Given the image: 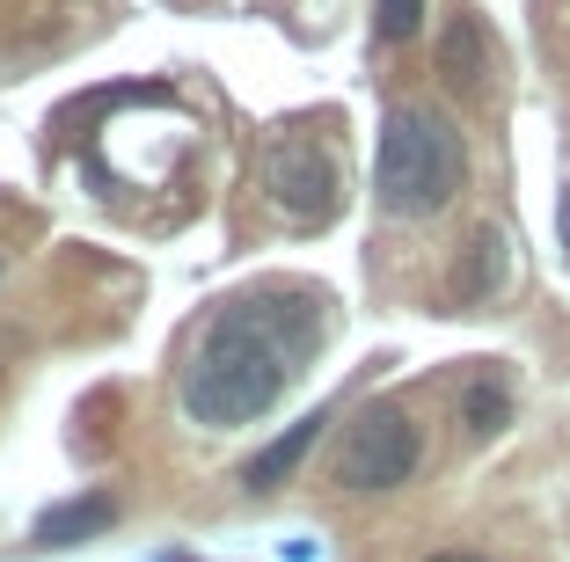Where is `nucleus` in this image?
Listing matches in <instances>:
<instances>
[{
  "mask_svg": "<svg viewBox=\"0 0 570 562\" xmlns=\"http://www.w3.org/2000/svg\"><path fill=\"white\" fill-rule=\"evenodd\" d=\"M307 351H315V315L301 299H278V293L235 299L190 351V373H184L190 424H205V431L256 424L285 395V381L301 373Z\"/></svg>",
  "mask_w": 570,
  "mask_h": 562,
  "instance_id": "1",
  "label": "nucleus"
},
{
  "mask_svg": "<svg viewBox=\"0 0 570 562\" xmlns=\"http://www.w3.org/2000/svg\"><path fill=\"white\" fill-rule=\"evenodd\" d=\"M469 176V154H461V125L432 102H403L387 117L381 132V161H373V183H381V205L387 213H410V219H432L453 205Z\"/></svg>",
  "mask_w": 570,
  "mask_h": 562,
  "instance_id": "2",
  "label": "nucleus"
},
{
  "mask_svg": "<svg viewBox=\"0 0 570 562\" xmlns=\"http://www.w3.org/2000/svg\"><path fill=\"white\" fill-rule=\"evenodd\" d=\"M424 461V431L410 424V410L395 402H373L352 416L344 446H336V482L344 490H403Z\"/></svg>",
  "mask_w": 570,
  "mask_h": 562,
  "instance_id": "3",
  "label": "nucleus"
},
{
  "mask_svg": "<svg viewBox=\"0 0 570 562\" xmlns=\"http://www.w3.org/2000/svg\"><path fill=\"white\" fill-rule=\"evenodd\" d=\"M264 198L278 205L293 227H322V219L336 213V198H344V176H336L330 147L307 132H278L264 147Z\"/></svg>",
  "mask_w": 570,
  "mask_h": 562,
  "instance_id": "4",
  "label": "nucleus"
},
{
  "mask_svg": "<svg viewBox=\"0 0 570 562\" xmlns=\"http://www.w3.org/2000/svg\"><path fill=\"white\" fill-rule=\"evenodd\" d=\"M439 73H446V88L461 102L490 96V81H498V37H490V22L475 8H453L446 37H439Z\"/></svg>",
  "mask_w": 570,
  "mask_h": 562,
  "instance_id": "5",
  "label": "nucleus"
},
{
  "mask_svg": "<svg viewBox=\"0 0 570 562\" xmlns=\"http://www.w3.org/2000/svg\"><path fill=\"white\" fill-rule=\"evenodd\" d=\"M118 526V504L102 490H88V496H67V504H51L45 519H37V541L45 548H81V541H96V533H110Z\"/></svg>",
  "mask_w": 570,
  "mask_h": 562,
  "instance_id": "6",
  "label": "nucleus"
},
{
  "mask_svg": "<svg viewBox=\"0 0 570 562\" xmlns=\"http://www.w3.org/2000/svg\"><path fill=\"white\" fill-rule=\"evenodd\" d=\"M322 424H330V410L301 416V424L285 431V438H271V446L256 453L249 467H242V490H256V496H264V490H278V482L293 475V467H301V461H307V446H315V438H322Z\"/></svg>",
  "mask_w": 570,
  "mask_h": 562,
  "instance_id": "7",
  "label": "nucleus"
},
{
  "mask_svg": "<svg viewBox=\"0 0 570 562\" xmlns=\"http://www.w3.org/2000/svg\"><path fill=\"white\" fill-rule=\"evenodd\" d=\"M504 278V234L498 227H475L469 248H461V264H453V299L461 307H475V299H490Z\"/></svg>",
  "mask_w": 570,
  "mask_h": 562,
  "instance_id": "8",
  "label": "nucleus"
},
{
  "mask_svg": "<svg viewBox=\"0 0 570 562\" xmlns=\"http://www.w3.org/2000/svg\"><path fill=\"white\" fill-rule=\"evenodd\" d=\"M461 424H469L475 438H498V431L512 424V395H504V381H490V373H483V381L461 387Z\"/></svg>",
  "mask_w": 570,
  "mask_h": 562,
  "instance_id": "9",
  "label": "nucleus"
},
{
  "mask_svg": "<svg viewBox=\"0 0 570 562\" xmlns=\"http://www.w3.org/2000/svg\"><path fill=\"white\" fill-rule=\"evenodd\" d=\"M373 30H381L387 45H410V37L424 30V0H373Z\"/></svg>",
  "mask_w": 570,
  "mask_h": 562,
  "instance_id": "10",
  "label": "nucleus"
},
{
  "mask_svg": "<svg viewBox=\"0 0 570 562\" xmlns=\"http://www.w3.org/2000/svg\"><path fill=\"white\" fill-rule=\"evenodd\" d=\"M424 562H490V555H475V548H439V555H424Z\"/></svg>",
  "mask_w": 570,
  "mask_h": 562,
  "instance_id": "11",
  "label": "nucleus"
},
{
  "mask_svg": "<svg viewBox=\"0 0 570 562\" xmlns=\"http://www.w3.org/2000/svg\"><path fill=\"white\" fill-rule=\"evenodd\" d=\"M556 227H563V256H570V198H563V213H556Z\"/></svg>",
  "mask_w": 570,
  "mask_h": 562,
  "instance_id": "12",
  "label": "nucleus"
}]
</instances>
